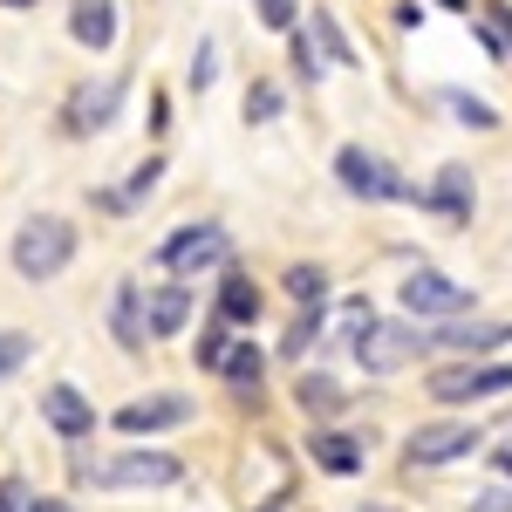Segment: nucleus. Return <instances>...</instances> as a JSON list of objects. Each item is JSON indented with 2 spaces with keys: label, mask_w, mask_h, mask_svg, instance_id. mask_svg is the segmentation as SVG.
Returning a JSON list of instances; mask_svg holds the SVG:
<instances>
[{
  "label": "nucleus",
  "mask_w": 512,
  "mask_h": 512,
  "mask_svg": "<svg viewBox=\"0 0 512 512\" xmlns=\"http://www.w3.org/2000/svg\"><path fill=\"white\" fill-rule=\"evenodd\" d=\"M144 328L151 342H185L198 328V287L192 280H144Z\"/></svg>",
  "instance_id": "obj_13"
},
{
  "label": "nucleus",
  "mask_w": 512,
  "mask_h": 512,
  "mask_svg": "<svg viewBox=\"0 0 512 512\" xmlns=\"http://www.w3.org/2000/svg\"><path fill=\"white\" fill-rule=\"evenodd\" d=\"M219 383H226V396L239 410H260V396H267V349L253 335H239L226 349V362H219Z\"/></svg>",
  "instance_id": "obj_17"
},
{
  "label": "nucleus",
  "mask_w": 512,
  "mask_h": 512,
  "mask_svg": "<svg viewBox=\"0 0 512 512\" xmlns=\"http://www.w3.org/2000/svg\"><path fill=\"white\" fill-rule=\"evenodd\" d=\"M362 458H369V444L349 431V424H315L308 431V465L328 478H355L362 472Z\"/></svg>",
  "instance_id": "obj_18"
},
{
  "label": "nucleus",
  "mask_w": 512,
  "mask_h": 512,
  "mask_svg": "<svg viewBox=\"0 0 512 512\" xmlns=\"http://www.w3.org/2000/svg\"><path fill=\"white\" fill-rule=\"evenodd\" d=\"M253 512H287V506H280V499H260V506H253Z\"/></svg>",
  "instance_id": "obj_41"
},
{
  "label": "nucleus",
  "mask_w": 512,
  "mask_h": 512,
  "mask_svg": "<svg viewBox=\"0 0 512 512\" xmlns=\"http://www.w3.org/2000/svg\"><path fill=\"white\" fill-rule=\"evenodd\" d=\"M28 512H82V506H76V492H35Z\"/></svg>",
  "instance_id": "obj_37"
},
{
  "label": "nucleus",
  "mask_w": 512,
  "mask_h": 512,
  "mask_svg": "<svg viewBox=\"0 0 512 512\" xmlns=\"http://www.w3.org/2000/svg\"><path fill=\"white\" fill-rule=\"evenodd\" d=\"M0 7H7V14H28V7H41V0H0Z\"/></svg>",
  "instance_id": "obj_40"
},
{
  "label": "nucleus",
  "mask_w": 512,
  "mask_h": 512,
  "mask_svg": "<svg viewBox=\"0 0 512 512\" xmlns=\"http://www.w3.org/2000/svg\"><path fill=\"white\" fill-rule=\"evenodd\" d=\"M76 253H82V226L69 212H28L14 226V239H7V267H14V280H28V287L62 280L76 267Z\"/></svg>",
  "instance_id": "obj_1"
},
{
  "label": "nucleus",
  "mask_w": 512,
  "mask_h": 512,
  "mask_svg": "<svg viewBox=\"0 0 512 512\" xmlns=\"http://www.w3.org/2000/svg\"><path fill=\"white\" fill-rule=\"evenodd\" d=\"M35 410H41V424L62 437V444H96V431H103V410L89 403L82 383H48Z\"/></svg>",
  "instance_id": "obj_14"
},
{
  "label": "nucleus",
  "mask_w": 512,
  "mask_h": 512,
  "mask_svg": "<svg viewBox=\"0 0 512 512\" xmlns=\"http://www.w3.org/2000/svg\"><path fill=\"white\" fill-rule=\"evenodd\" d=\"M424 205H431L444 226H472V212H478V178H472V164H444L431 185H424Z\"/></svg>",
  "instance_id": "obj_19"
},
{
  "label": "nucleus",
  "mask_w": 512,
  "mask_h": 512,
  "mask_svg": "<svg viewBox=\"0 0 512 512\" xmlns=\"http://www.w3.org/2000/svg\"><path fill=\"white\" fill-rule=\"evenodd\" d=\"M205 315H219L233 335H253L260 315H267V287H260V274H253L246 260H226V267L212 274V301H205Z\"/></svg>",
  "instance_id": "obj_10"
},
{
  "label": "nucleus",
  "mask_w": 512,
  "mask_h": 512,
  "mask_svg": "<svg viewBox=\"0 0 512 512\" xmlns=\"http://www.w3.org/2000/svg\"><path fill=\"white\" fill-rule=\"evenodd\" d=\"M492 465H499V472L512 478V444H499V451H492Z\"/></svg>",
  "instance_id": "obj_38"
},
{
  "label": "nucleus",
  "mask_w": 512,
  "mask_h": 512,
  "mask_svg": "<svg viewBox=\"0 0 512 512\" xmlns=\"http://www.w3.org/2000/svg\"><path fill=\"white\" fill-rule=\"evenodd\" d=\"M28 499H35L28 472H0V512H28Z\"/></svg>",
  "instance_id": "obj_33"
},
{
  "label": "nucleus",
  "mask_w": 512,
  "mask_h": 512,
  "mask_svg": "<svg viewBox=\"0 0 512 512\" xmlns=\"http://www.w3.org/2000/svg\"><path fill=\"white\" fill-rule=\"evenodd\" d=\"M103 328H110V342H117L123 355L151 349V328H144V280H137V274H123L117 287H110V301H103Z\"/></svg>",
  "instance_id": "obj_15"
},
{
  "label": "nucleus",
  "mask_w": 512,
  "mask_h": 512,
  "mask_svg": "<svg viewBox=\"0 0 512 512\" xmlns=\"http://www.w3.org/2000/svg\"><path fill=\"white\" fill-rule=\"evenodd\" d=\"M437 7H451V14H465V0H437Z\"/></svg>",
  "instance_id": "obj_42"
},
{
  "label": "nucleus",
  "mask_w": 512,
  "mask_h": 512,
  "mask_svg": "<svg viewBox=\"0 0 512 512\" xmlns=\"http://www.w3.org/2000/svg\"><path fill=\"white\" fill-rule=\"evenodd\" d=\"M233 260V233H226V219H185V226H171V233L151 246V267L164 280H192L198 274H219Z\"/></svg>",
  "instance_id": "obj_2"
},
{
  "label": "nucleus",
  "mask_w": 512,
  "mask_h": 512,
  "mask_svg": "<svg viewBox=\"0 0 512 512\" xmlns=\"http://www.w3.org/2000/svg\"><path fill=\"white\" fill-rule=\"evenodd\" d=\"M465 512H512V485H485Z\"/></svg>",
  "instance_id": "obj_35"
},
{
  "label": "nucleus",
  "mask_w": 512,
  "mask_h": 512,
  "mask_svg": "<svg viewBox=\"0 0 512 512\" xmlns=\"http://www.w3.org/2000/svg\"><path fill=\"white\" fill-rule=\"evenodd\" d=\"M192 424H198V403L185 390H144L103 417V431H117L123 444H158V437L192 431Z\"/></svg>",
  "instance_id": "obj_3"
},
{
  "label": "nucleus",
  "mask_w": 512,
  "mask_h": 512,
  "mask_svg": "<svg viewBox=\"0 0 512 512\" xmlns=\"http://www.w3.org/2000/svg\"><path fill=\"white\" fill-rule=\"evenodd\" d=\"M335 185L349 198H362V205H396V198H417V205H424V192H410L403 171H396L383 151H362V144H342V151H335Z\"/></svg>",
  "instance_id": "obj_7"
},
{
  "label": "nucleus",
  "mask_w": 512,
  "mask_h": 512,
  "mask_svg": "<svg viewBox=\"0 0 512 512\" xmlns=\"http://www.w3.org/2000/svg\"><path fill=\"white\" fill-rule=\"evenodd\" d=\"M444 103H451V117L472 123V130H499V110H492V103H472L465 89H444Z\"/></svg>",
  "instance_id": "obj_32"
},
{
  "label": "nucleus",
  "mask_w": 512,
  "mask_h": 512,
  "mask_svg": "<svg viewBox=\"0 0 512 512\" xmlns=\"http://www.w3.org/2000/svg\"><path fill=\"white\" fill-rule=\"evenodd\" d=\"M321 335H328V301H308V308H294V315H287L274 355L287 362V369H308V355L321 349Z\"/></svg>",
  "instance_id": "obj_22"
},
{
  "label": "nucleus",
  "mask_w": 512,
  "mask_h": 512,
  "mask_svg": "<svg viewBox=\"0 0 512 512\" xmlns=\"http://www.w3.org/2000/svg\"><path fill=\"white\" fill-rule=\"evenodd\" d=\"M437 403H485V396H512V362L506 355H478V362H444L424 376Z\"/></svg>",
  "instance_id": "obj_9"
},
{
  "label": "nucleus",
  "mask_w": 512,
  "mask_h": 512,
  "mask_svg": "<svg viewBox=\"0 0 512 512\" xmlns=\"http://www.w3.org/2000/svg\"><path fill=\"white\" fill-rule=\"evenodd\" d=\"M437 349L478 362V355L512 349V328H506V321H485V315H458V321H444V328H431V355H437Z\"/></svg>",
  "instance_id": "obj_16"
},
{
  "label": "nucleus",
  "mask_w": 512,
  "mask_h": 512,
  "mask_svg": "<svg viewBox=\"0 0 512 512\" xmlns=\"http://www.w3.org/2000/svg\"><path fill=\"white\" fill-rule=\"evenodd\" d=\"M28 362H35V335H28V328H0V390H7Z\"/></svg>",
  "instance_id": "obj_27"
},
{
  "label": "nucleus",
  "mask_w": 512,
  "mask_h": 512,
  "mask_svg": "<svg viewBox=\"0 0 512 512\" xmlns=\"http://www.w3.org/2000/svg\"><path fill=\"white\" fill-rule=\"evenodd\" d=\"M485 451V431L478 424H417V431L403 437V465L410 472H444V465H458V458H478Z\"/></svg>",
  "instance_id": "obj_12"
},
{
  "label": "nucleus",
  "mask_w": 512,
  "mask_h": 512,
  "mask_svg": "<svg viewBox=\"0 0 512 512\" xmlns=\"http://www.w3.org/2000/svg\"><path fill=\"white\" fill-rule=\"evenodd\" d=\"M233 342H239V335L226 328V321L198 308V328H192V369H205V376H219V362H226V349H233Z\"/></svg>",
  "instance_id": "obj_24"
},
{
  "label": "nucleus",
  "mask_w": 512,
  "mask_h": 512,
  "mask_svg": "<svg viewBox=\"0 0 512 512\" xmlns=\"http://www.w3.org/2000/svg\"><path fill=\"white\" fill-rule=\"evenodd\" d=\"M349 355L369 369V376H396V369H410L417 355H431V328H417V321H390L376 315L362 335H349Z\"/></svg>",
  "instance_id": "obj_6"
},
{
  "label": "nucleus",
  "mask_w": 512,
  "mask_h": 512,
  "mask_svg": "<svg viewBox=\"0 0 512 512\" xmlns=\"http://www.w3.org/2000/svg\"><path fill=\"white\" fill-rule=\"evenodd\" d=\"M164 164H171L164 151H144V158L130 164L123 178H110V185H89V198H82V205H89L96 219H110V226H117V219H137V212H144V198L164 185Z\"/></svg>",
  "instance_id": "obj_11"
},
{
  "label": "nucleus",
  "mask_w": 512,
  "mask_h": 512,
  "mask_svg": "<svg viewBox=\"0 0 512 512\" xmlns=\"http://www.w3.org/2000/svg\"><path fill=\"white\" fill-rule=\"evenodd\" d=\"M123 35V14L117 0H69V41L89 48V55H110Z\"/></svg>",
  "instance_id": "obj_20"
},
{
  "label": "nucleus",
  "mask_w": 512,
  "mask_h": 512,
  "mask_svg": "<svg viewBox=\"0 0 512 512\" xmlns=\"http://www.w3.org/2000/svg\"><path fill=\"white\" fill-rule=\"evenodd\" d=\"M212 82H219V41H198L192 62H185V89H192V96H205Z\"/></svg>",
  "instance_id": "obj_30"
},
{
  "label": "nucleus",
  "mask_w": 512,
  "mask_h": 512,
  "mask_svg": "<svg viewBox=\"0 0 512 512\" xmlns=\"http://www.w3.org/2000/svg\"><path fill=\"white\" fill-rule=\"evenodd\" d=\"M308 35H315V48H321V62H328V69H362V48L349 41V28H342L328 7L308 14Z\"/></svg>",
  "instance_id": "obj_23"
},
{
  "label": "nucleus",
  "mask_w": 512,
  "mask_h": 512,
  "mask_svg": "<svg viewBox=\"0 0 512 512\" xmlns=\"http://www.w3.org/2000/svg\"><path fill=\"white\" fill-rule=\"evenodd\" d=\"M123 110H130V76H96V82H76V89L62 96V110H55V130H62L69 144H89V137L117 130Z\"/></svg>",
  "instance_id": "obj_4"
},
{
  "label": "nucleus",
  "mask_w": 512,
  "mask_h": 512,
  "mask_svg": "<svg viewBox=\"0 0 512 512\" xmlns=\"http://www.w3.org/2000/svg\"><path fill=\"white\" fill-rule=\"evenodd\" d=\"M287 69H294V82H308V89H315V82H321V69H328L308 28H294V35H287Z\"/></svg>",
  "instance_id": "obj_28"
},
{
  "label": "nucleus",
  "mask_w": 512,
  "mask_h": 512,
  "mask_svg": "<svg viewBox=\"0 0 512 512\" xmlns=\"http://www.w3.org/2000/svg\"><path fill=\"white\" fill-rule=\"evenodd\" d=\"M185 485V458L164 451V444H123V451H103V478L96 492H171Z\"/></svg>",
  "instance_id": "obj_5"
},
{
  "label": "nucleus",
  "mask_w": 512,
  "mask_h": 512,
  "mask_svg": "<svg viewBox=\"0 0 512 512\" xmlns=\"http://www.w3.org/2000/svg\"><path fill=\"white\" fill-rule=\"evenodd\" d=\"M485 28H492V35H499V48L512 55V7H506V0H485Z\"/></svg>",
  "instance_id": "obj_34"
},
{
  "label": "nucleus",
  "mask_w": 512,
  "mask_h": 512,
  "mask_svg": "<svg viewBox=\"0 0 512 512\" xmlns=\"http://www.w3.org/2000/svg\"><path fill=\"white\" fill-rule=\"evenodd\" d=\"M294 403H301L308 424H335V417L349 410V383L328 376V369H301V376H294Z\"/></svg>",
  "instance_id": "obj_21"
},
{
  "label": "nucleus",
  "mask_w": 512,
  "mask_h": 512,
  "mask_svg": "<svg viewBox=\"0 0 512 512\" xmlns=\"http://www.w3.org/2000/svg\"><path fill=\"white\" fill-rule=\"evenodd\" d=\"M396 301H403V315L417 321V328H444V321L472 315V287H458V280L437 274V267H417V274H403Z\"/></svg>",
  "instance_id": "obj_8"
},
{
  "label": "nucleus",
  "mask_w": 512,
  "mask_h": 512,
  "mask_svg": "<svg viewBox=\"0 0 512 512\" xmlns=\"http://www.w3.org/2000/svg\"><path fill=\"white\" fill-rule=\"evenodd\" d=\"M280 287L294 294V308H308V301H328V267H321V260H287Z\"/></svg>",
  "instance_id": "obj_26"
},
{
  "label": "nucleus",
  "mask_w": 512,
  "mask_h": 512,
  "mask_svg": "<svg viewBox=\"0 0 512 512\" xmlns=\"http://www.w3.org/2000/svg\"><path fill=\"white\" fill-rule=\"evenodd\" d=\"M253 21L267 35H294L301 28V0H253Z\"/></svg>",
  "instance_id": "obj_31"
},
{
  "label": "nucleus",
  "mask_w": 512,
  "mask_h": 512,
  "mask_svg": "<svg viewBox=\"0 0 512 512\" xmlns=\"http://www.w3.org/2000/svg\"><path fill=\"white\" fill-rule=\"evenodd\" d=\"M355 512H403V506H383V499H362Z\"/></svg>",
  "instance_id": "obj_39"
},
{
  "label": "nucleus",
  "mask_w": 512,
  "mask_h": 512,
  "mask_svg": "<svg viewBox=\"0 0 512 512\" xmlns=\"http://www.w3.org/2000/svg\"><path fill=\"white\" fill-rule=\"evenodd\" d=\"M62 465H69L76 492H96V478H103V451L96 444H62Z\"/></svg>",
  "instance_id": "obj_29"
},
{
  "label": "nucleus",
  "mask_w": 512,
  "mask_h": 512,
  "mask_svg": "<svg viewBox=\"0 0 512 512\" xmlns=\"http://www.w3.org/2000/svg\"><path fill=\"white\" fill-rule=\"evenodd\" d=\"M164 130H171V96L151 89V144H164Z\"/></svg>",
  "instance_id": "obj_36"
},
{
  "label": "nucleus",
  "mask_w": 512,
  "mask_h": 512,
  "mask_svg": "<svg viewBox=\"0 0 512 512\" xmlns=\"http://www.w3.org/2000/svg\"><path fill=\"white\" fill-rule=\"evenodd\" d=\"M239 117H246V130H267V123H280V117H287V89H280L274 76H253V82H246Z\"/></svg>",
  "instance_id": "obj_25"
}]
</instances>
